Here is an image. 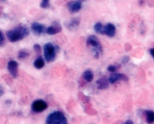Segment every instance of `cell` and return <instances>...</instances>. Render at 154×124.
Masks as SVG:
<instances>
[{
	"mask_svg": "<svg viewBox=\"0 0 154 124\" xmlns=\"http://www.w3.org/2000/svg\"><path fill=\"white\" fill-rule=\"evenodd\" d=\"M128 80V77L125 74L115 73L111 75L109 78V81L111 84H113L120 80L127 81Z\"/></svg>",
	"mask_w": 154,
	"mask_h": 124,
	"instance_id": "cell-7",
	"label": "cell"
},
{
	"mask_svg": "<svg viewBox=\"0 0 154 124\" xmlns=\"http://www.w3.org/2000/svg\"><path fill=\"white\" fill-rule=\"evenodd\" d=\"M140 112L142 115H144L146 121L148 124H152L154 122V112L152 110H139Z\"/></svg>",
	"mask_w": 154,
	"mask_h": 124,
	"instance_id": "cell-12",
	"label": "cell"
},
{
	"mask_svg": "<svg viewBox=\"0 0 154 124\" xmlns=\"http://www.w3.org/2000/svg\"><path fill=\"white\" fill-rule=\"evenodd\" d=\"M6 44V39L3 32L0 31V47H3Z\"/></svg>",
	"mask_w": 154,
	"mask_h": 124,
	"instance_id": "cell-19",
	"label": "cell"
},
{
	"mask_svg": "<svg viewBox=\"0 0 154 124\" xmlns=\"http://www.w3.org/2000/svg\"><path fill=\"white\" fill-rule=\"evenodd\" d=\"M62 30V26L59 22L54 21L50 27L46 28V32L49 35H54L60 33Z\"/></svg>",
	"mask_w": 154,
	"mask_h": 124,
	"instance_id": "cell-8",
	"label": "cell"
},
{
	"mask_svg": "<svg viewBox=\"0 0 154 124\" xmlns=\"http://www.w3.org/2000/svg\"><path fill=\"white\" fill-rule=\"evenodd\" d=\"M40 6L42 8L46 9L49 8L50 6L49 0H42V2L40 4Z\"/></svg>",
	"mask_w": 154,
	"mask_h": 124,
	"instance_id": "cell-21",
	"label": "cell"
},
{
	"mask_svg": "<svg viewBox=\"0 0 154 124\" xmlns=\"http://www.w3.org/2000/svg\"><path fill=\"white\" fill-rule=\"evenodd\" d=\"M58 48L51 42H48L45 45L44 47V57L47 62H51L54 60Z\"/></svg>",
	"mask_w": 154,
	"mask_h": 124,
	"instance_id": "cell-4",
	"label": "cell"
},
{
	"mask_svg": "<svg viewBox=\"0 0 154 124\" xmlns=\"http://www.w3.org/2000/svg\"><path fill=\"white\" fill-rule=\"evenodd\" d=\"M145 3H146V0H138V4L140 7H144Z\"/></svg>",
	"mask_w": 154,
	"mask_h": 124,
	"instance_id": "cell-25",
	"label": "cell"
},
{
	"mask_svg": "<svg viewBox=\"0 0 154 124\" xmlns=\"http://www.w3.org/2000/svg\"><path fill=\"white\" fill-rule=\"evenodd\" d=\"M116 33V27L112 23H108L103 28V34L109 38H113L115 37Z\"/></svg>",
	"mask_w": 154,
	"mask_h": 124,
	"instance_id": "cell-11",
	"label": "cell"
},
{
	"mask_svg": "<svg viewBox=\"0 0 154 124\" xmlns=\"http://www.w3.org/2000/svg\"><path fill=\"white\" fill-rule=\"evenodd\" d=\"M8 70L11 76L14 78H17L18 74V64L15 60H11L8 63Z\"/></svg>",
	"mask_w": 154,
	"mask_h": 124,
	"instance_id": "cell-9",
	"label": "cell"
},
{
	"mask_svg": "<svg viewBox=\"0 0 154 124\" xmlns=\"http://www.w3.org/2000/svg\"><path fill=\"white\" fill-rule=\"evenodd\" d=\"M130 58L128 56H124L122 59V63L123 65H126L129 61Z\"/></svg>",
	"mask_w": 154,
	"mask_h": 124,
	"instance_id": "cell-23",
	"label": "cell"
},
{
	"mask_svg": "<svg viewBox=\"0 0 154 124\" xmlns=\"http://www.w3.org/2000/svg\"><path fill=\"white\" fill-rule=\"evenodd\" d=\"M4 94V89L1 85H0V96H2Z\"/></svg>",
	"mask_w": 154,
	"mask_h": 124,
	"instance_id": "cell-26",
	"label": "cell"
},
{
	"mask_svg": "<svg viewBox=\"0 0 154 124\" xmlns=\"http://www.w3.org/2000/svg\"><path fill=\"white\" fill-rule=\"evenodd\" d=\"M29 35V31L25 26H20L6 33L7 38L10 42H16L26 38Z\"/></svg>",
	"mask_w": 154,
	"mask_h": 124,
	"instance_id": "cell-1",
	"label": "cell"
},
{
	"mask_svg": "<svg viewBox=\"0 0 154 124\" xmlns=\"http://www.w3.org/2000/svg\"><path fill=\"white\" fill-rule=\"evenodd\" d=\"M154 48H150L149 50V52L150 55L152 56V57L154 58Z\"/></svg>",
	"mask_w": 154,
	"mask_h": 124,
	"instance_id": "cell-27",
	"label": "cell"
},
{
	"mask_svg": "<svg viewBox=\"0 0 154 124\" xmlns=\"http://www.w3.org/2000/svg\"><path fill=\"white\" fill-rule=\"evenodd\" d=\"M67 7L71 13L75 14L82 9V2L79 1H72L67 3Z\"/></svg>",
	"mask_w": 154,
	"mask_h": 124,
	"instance_id": "cell-6",
	"label": "cell"
},
{
	"mask_svg": "<svg viewBox=\"0 0 154 124\" xmlns=\"http://www.w3.org/2000/svg\"><path fill=\"white\" fill-rule=\"evenodd\" d=\"M29 56V53L27 51L21 50L18 52L17 57L19 59L22 60L28 57Z\"/></svg>",
	"mask_w": 154,
	"mask_h": 124,
	"instance_id": "cell-18",
	"label": "cell"
},
{
	"mask_svg": "<svg viewBox=\"0 0 154 124\" xmlns=\"http://www.w3.org/2000/svg\"><path fill=\"white\" fill-rule=\"evenodd\" d=\"M103 27L101 22H97L94 26V30L95 32L98 34L104 35L103 34Z\"/></svg>",
	"mask_w": 154,
	"mask_h": 124,
	"instance_id": "cell-17",
	"label": "cell"
},
{
	"mask_svg": "<svg viewBox=\"0 0 154 124\" xmlns=\"http://www.w3.org/2000/svg\"><path fill=\"white\" fill-rule=\"evenodd\" d=\"M124 124H134V123H133V122H132V121H131V120H130V119H129V120H127V121H126V122H125V123H124Z\"/></svg>",
	"mask_w": 154,
	"mask_h": 124,
	"instance_id": "cell-28",
	"label": "cell"
},
{
	"mask_svg": "<svg viewBox=\"0 0 154 124\" xmlns=\"http://www.w3.org/2000/svg\"><path fill=\"white\" fill-rule=\"evenodd\" d=\"M46 123L48 124H66L68 123V121L63 112L56 111L52 112L48 116Z\"/></svg>",
	"mask_w": 154,
	"mask_h": 124,
	"instance_id": "cell-3",
	"label": "cell"
},
{
	"mask_svg": "<svg viewBox=\"0 0 154 124\" xmlns=\"http://www.w3.org/2000/svg\"><path fill=\"white\" fill-rule=\"evenodd\" d=\"M87 46L93 48L94 57L98 59L100 54L103 52L102 46L99 39L94 35H91L87 38L86 40Z\"/></svg>",
	"mask_w": 154,
	"mask_h": 124,
	"instance_id": "cell-2",
	"label": "cell"
},
{
	"mask_svg": "<svg viewBox=\"0 0 154 124\" xmlns=\"http://www.w3.org/2000/svg\"><path fill=\"white\" fill-rule=\"evenodd\" d=\"M83 77L86 82H91L94 79L93 73L90 70H87L84 72Z\"/></svg>",
	"mask_w": 154,
	"mask_h": 124,
	"instance_id": "cell-16",
	"label": "cell"
},
{
	"mask_svg": "<svg viewBox=\"0 0 154 124\" xmlns=\"http://www.w3.org/2000/svg\"><path fill=\"white\" fill-rule=\"evenodd\" d=\"M79 1H80V2H84V1H86V0H79Z\"/></svg>",
	"mask_w": 154,
	"mask_h": 124,
	"instance_id": "cell-29",
	"label": "cell"
},
{
	"mask_svg": "<svg viewBox=\"0 0 154 124\" xmlns=\"http://www.w3.org/2000/svg\"><path fill=\"white\" fill-rule=\"evenodd\" d=\"M31 30L35 35H41L46 32V28L45 25L38 22H34L31 25Z\"/></svg>",
	"mask_w": 154,
	"mask_h": 124,
	"instance_id": "cell-10",
	"label": "cell"
},
{
	"mask_svg": "<svg viewBox=\"0 0 154 124\" xmlns=\"http://www.w3.org/2000/svg\"><path fill=\"white\" fill-rule=\"evenodd\" d=\"M80 23H81V21L79 18H73L67 23V28L69 30H75L78 28L80 25Z\"/></svg>",
	"mask_w": 154,
	"mask_h": 124,
	"instance_id": "cell-14",
	"label": "cell"
},
{
	"mask_svg": "<svg viewBox=\"0 0 154 124\" xmlns=\"http://www.w3.org/2000/svg\"><path fill=\"white\" fill-rule=\"evenodd\" d=\"M47 103L43 100H35L31 105L32 111L35 113H41L47 109Z\"/></svg>",
	"mask_w": 154,
	"mask_h": 124,
	"instance_id": "cell-5",
	"label": "cell"
},
{
	"mask_svg": "<svg viewBox=\"0 0 154 124\" xmlns=\"http://www.w3.org/2000/svg\"><path fill=\"white\" fill-rule=\"evenodd\" d=\"M34 51L37 54H39L41 53V46L38 44H35L34 45L33 47Z\"/></svg>",
	"mask_w": 154,
	"mask_h": 124,
	"instance_id": "cell-22",
	"label": "cell"
},
{
	"mask_svg": "<svg viewBox=\"0 0 154 124\" xmlns=\"http://www.w3.org/2000/svg\"><path fill=\"white\" fill-rule=\"evenodd\" d=\"M97 88L100 90H105L109 86V81L106 78H102L98 80L96 82Z\"/></svg>",
	"mask_w": 154,
	"mask_h": 124,
	"instance_id": "cell-13",
	"label": "cell"
},
{
	"mask_svg": "<svg viewBox=\"0 0 154 124\" xmlns=\"http://www.w3.org/2000/svg\"><path fill=\"white\" fill-rule=\"evenodd\" d=\"M45 62L44 59L41 56H39L35 60L34 63V67L37 69L40 70L43 68L45 66Z\"/></svg>",
	"mask_w": 154,
	"mask_h": 124,
	"instance_id": "cell-15",
	"label": "cell"
},
{
	"mask_svg": "<svg viewBox=\"0 0 154 124\" xmlns=\"http://www.w3.org/2000/svg\"><path fill=\"white\" fill-rule=\"evenodd\" d=\"M154 0H148L147 2L149 7L153 8L154 7Z\"/></svg>",
	"mask_w": 154,
	"mask_h": 124,
	"instance_id": "cell-24",
	"label": "cell"
},
{
	"mask_svg": "<svg viewBox=\"0 0 154 124\" xmlns=\"http://www.w3.org/2000/svg\"><path fill=\"white\" fill-rule=\"evenodd\" d=\"M120 66H115V65H110L108 67L107 70L109 72L114 73V72H116L117 69L120 68Z\"/></svg>",
	"mask_w": 154,
	"mask_h": 124,
	"instance_id": "cell-20",
	"label": "cell"
}]
</instances>
